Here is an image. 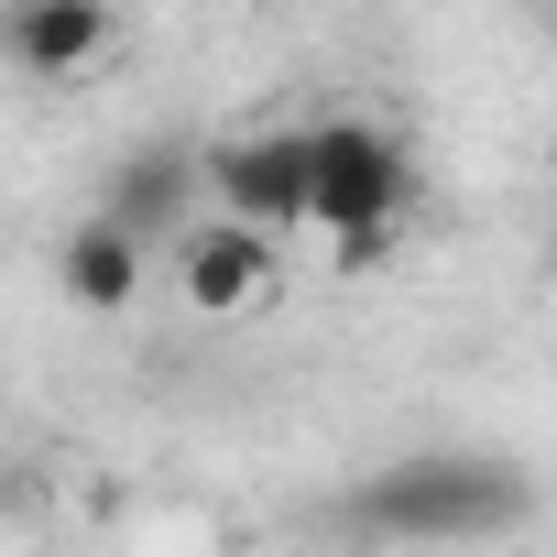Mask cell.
Instances as JSON below:
<instances>
[{
  "label": "cell",
  "instance_id": "1",
  "mask_svg": "<svg viewBox=\"0 0 557 557\" xmlns=\"http://www.w3.org/2000/svg\"><path fill=\"white\" fill-rule=\"evenodd\" d=\"M405 208H416V164L383 121H361V110L307 121V230H329L339 262H383Z\"/></svg>",
  "mask_w": 557,
  "mask_h": 557
},
{
  "label": "cell",
  "instance_id": "2",
  "mask_svg": "<svg viewBox=\"0 0 557 557\" xmlns=\"http://www.w3.org/2000/svg\"><path fill=\"white\" fill-rule=\"evenodd\" d=\"M524 513H535V492L503 459H394L339 503L350 535H492V524H524Z\"/></svg>",
  "mask_w": 557,
  "mask_h": 557
},
{
  "label": "cell",
  "instance_id": "3",
  "mask_svg": "<svg viewBox=\"0 0 557 557\" xmlns=\"http://www.w3.org/2000/svg\"><path fill=\"white\" fill-rule=\"evenodd\" d=\"M208 208L251 219V230H307V132H240L208 143Z\"/></svg>",
  "mask_w": 557,
  "mask_h": 557
},
{
  "label": "cell",
  "instance_id": "4",
  "mask_svg": "<svg viewBox=\"0 0 557 557\" xmlns=\"http://www.w3.org/2000/svg\"><path fill=\"white\" fill-rule=\"evenodd\" d=\"M175 285H186L197 318H251V307L273 296V230L208 208L197 230H175Z\"/></svg>",
  "mask_w": 557,
  "mask_h": 557
},
{
  "label": "cell",
  "instance_id": "5",
  "mask_svg": "<svg viewBox=\"0 0 557 557\" xmlns=\"http://www.w3.org/2000/svg\"><path fill=\"white\" fill-rule=\"evenodd\" d=\"M110 45H121L110 0H12V23H0V55L23 77H88Z\"/></svg>",
  "mask_w": 557,
  "mask_h": 557
},
{
  "label": "cell",
  "instance_id": "6",
  "mask_svg": "<svg viewBox=\"0 0 557 557\" xmlns=\"http://www.w3.org/2000/svg\"><path fill=\"white\" fill-rule=\"evenodd\" d=\"M143 262H153V240H143L132 219L88 208V219L66 230V251H55V296H66L77 318H121V307L143 296Z\"/></svg>",
  "mask_w": 557,
  "mask_h": 557
},
{
  "label": "cell",
  "instance_id": "7",
  "mask_svg": "<svg viewBox=\"0 0 557 557\" xmlns=\"http://www.w3.org/2000/svg\"><path fill=\"white\" fill-rule=\"evenodd\" d=\"M110 219H132L143 240H164V230H197V208H208V153H186V143H143L121 175H110V197H99Z\"/></svg>",
  "mask_w": 557,
  "mask_h": 557
}]
</instances>
